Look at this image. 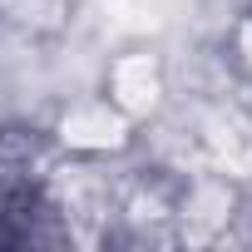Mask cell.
I'll return each instance as SVG.
<instances>
[{
	"label": "cell",
	"mask_w": 252,
	"mask_h": 252,
	"mask_svg": "<svg viewBox=\"0 0 252 252\" xmlns=\"http://www.w3.org/2000/svg\"><path fill=\"white\" fill-rule=\"evenodd\" d=\"M139 124L129 114H119L99 89L94 94H79V99H64L55 124H50V139L60 154L69 158H84V163H99V158H119L134 149V134Z\"/></svg>",
	"instance_id": "6da1fadb"
},
{
	"label": "cell",
	"mask_w": 252,
	"mask_h": 252,
	"mask_svg": "<svg viewBox=\"0 0 252 252\" xmlns=\"http://www.w3.org/2000/svg\"><path fill=\"white\" fill-rule=\"evenodd\" d=\"M99 94L119 109L129 114L134 124L154 119L168 99V69L154 50H124L104 64V79H99Z\"/></svg>",
	"instance_id": "7a4b0ae2"
},
{
	"label": "cell",
	"mask_w": 252,
	"mask_h": 252,
	"mask_svg": "<svg viewBox=\"0 0 252 252\" xmlns=\"http://www.w3.org/2000/svg\"><path fill=\"white\" fill-rule=\"evenodd\" d=\"M69 10H74V0H0V30L25 35V40H45V35L64 30Z\"/></svg>",
	"instance_id": "3957f363"
}]
</instances>
